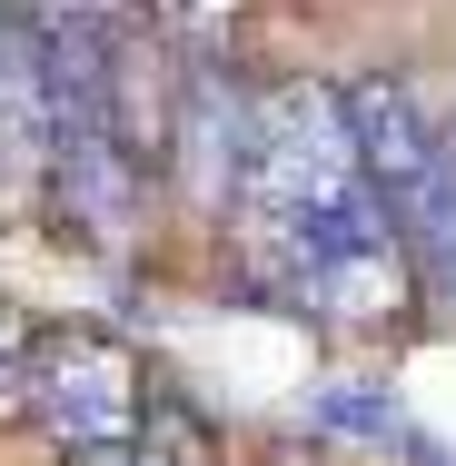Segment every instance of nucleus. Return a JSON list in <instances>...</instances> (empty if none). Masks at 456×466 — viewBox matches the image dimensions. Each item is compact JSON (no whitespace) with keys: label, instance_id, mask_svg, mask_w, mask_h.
I'll list each match as a JSON object with an SVG mask.
<instances>
[{"label":"nucleus","instance_id":"nucleus-7","mask_svg":"<svg viewBox=\"0 0 456 466\" xmlns=\"http://www.w3.org/2000/svg\"><path fill=\"white\" fill-rule=\"evenodd\" d=\"M129 466H208V427L188 417L179 397H149L129 427Z\"/></svg>","mask_w":456,"mask_h":466},{"label":"nucleus","instance_id":"nucleus-9","mask_svg":"<svg viewBox=\"0 0 456 466\" xmlns=\"http://www.w3.org/2000/svg\"><path fill=\"white\" fill-rule=\"evenodd\" d=\"M10 338H20V328H10V308H0V348H10Z\"/></svg>","mask_w":456,"mask_h":466},{"label":"nucleus","instance_id":"nucleus-2","mask_svg":"<svg viewBox=\"0 0 456 466\" xmlns=\"http://www.w3.org/2000/svg\"><path fill=\"white\" fill-rule=\"evenodd\" d=\"M30 407L50 417V437H70L80 457H119L129 427H139V368L109 348V338H70L30 368Z\"/></svg>","mask_w":456,"mask_h":466},{"label":"nucleus","instance_id":"nucleus-1","mask_svg":"<svg viewBox=\"0 0 456 466\" xmlns=\"http://www.w3.org/2000/svg\"><path fill=\"white\" fill-rule=\"evenodd\" d=\"M248 149H258V90L218 60H188L179 109H169V179L198 218H228L248 188Z\"/></svg>","mask_w":456,"mask_h":466},{"label":"nucleus","instance_id":"nucleus-4","mask_svg":"<svg viewBox=\"0 0 456 466\" xmlns=\"http://www.w3.org/2000/svg\"><path fill=\"white\" fill-rule=\"evenodd\" d=\"M348 129H358V159H367V179H377V198H387V218H397L407 188L447 159V129L427 119V99L407 90V80H358L348 90Z\"/></svg>","mask_w":456,"mask_h":466},{"label":"nucleus","instance_id":"nucleus-6","mask_svg":"<svg viewBox=\"0 0 456 466\" xmlns=\"http://www.w3.org/2000/svg\"><path fill=\"white\" fill-rule=\"evenodd\" d=\"M308 417H318V427H338V437H377V447H417V457H437V447L407 427V407H397V397H377V387H328V397H308Z\"/></svg>","mask_w":456,"mask_h":466},{"label":"nucleus","instance_id":"nucleus-5","mask_svg":"<svg viewBox=\"0 0 456 466\" xmlns=\"http://www.w3.org/2000/svg\"><path fill=\"white\" fill-rule=\"evenodd\" d=\"M397 238H407V268H417V298L456 318V139L427 179L397 198Z\"/></svg>","mask_w":456,"mask_h":466},{"label":"nucleus","instance_id":"nucleus-3","mask_svg":"<svg viewBox=\"0 0 456 466\" xmlns=\"http://www.w3.org/2000/svg\"><path fill=\"white\" fill-rule=\"evenodd\" d=\"M298 298L328 318V328H387L417 308V268H407V238L397 228H367V238H338L308 258Z\"/></svg>","mask_w":456,"mask_h":466},{"label":"nucleus","instance_id":"nucleus-8","mask_svg":"<svg viewBox=\"0 0 456 466\" xmlns=\"http://www.w3.org/2000/svg\"><path fill=\"white\" fill-rule=\"evenodd\" d=\"M238 10H248V0H159V10H149V30H159L169 50H188V60H218V50H228V30H238Z\"/></svg>","mask_w":456,"mask_h":466}]
</instances>
